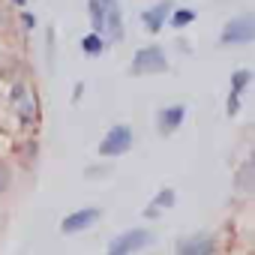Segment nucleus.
I'll return each mask as SVG.
<instances>
[{"instance_id": "11", "label": "nucleus", "mask_w": 255, "mask_h": 255, "mask_svg": "<svg viewBox=\"0 0 255 255\" xmlns=\"http://www.w3.org/2000/svg\"><path fill=\"white\" fill-rule=\"evenodd\" d=\"M12 102H15V108H18L21 123H33V117H36V105H33V99L27 96L24 84H18V87L12 90Z\"/></svg>"}, {"instance_id": "1", "label": "nucleus", "mask_w": 255, "mask_h": 255, "mask_svg": "<svg viewBox=\"0 0 255 255\" xmlns=\"http://www.w3.org/2000/svg\"><path fill=\"white\" fill-rule=\"evenodd\" d=\"M150 243V231L144 228H129V231H120L111 243L105 255H135L138 249H144Z\"/></svg>"}, {"instance_id": "5", "label": "nucleus", "mask_w": 255, "mask_h": 255, "mask_svg": "<svg viewBox=\"0 0 255 255\" xmlns=\"http://www.w3.org/2000/svg\"><path fill=\"white\" fill-rule=\"evenodd\" d=\"M96 219H99V210H96V207H81V210L69 213V216L60 222V231H63V234H78V231H87Z\"/></svg>"}, {"instance_id": "2", "label": "nucleus", "mask_w": 255, "mask_h": 255, "mask_svg": "<svg viewBox=\"0 0 255 255\" xmlns=\"http://www.w3.org/2000/svg\"><path fill=\"white\" fill-rule=\"evenodd\" d=\"M165 69H168L165 51H162V48H156V45L141 48V51L132 57V66H129V72H132V75H153V72H165Z\"/></svg>"}, {"instance_id": "18", "label": "nucleus", "mask_w": 255, "mask_h": 255, "mask_svg": "<svg viewBox=\"0 0 255 255\" xmlns=\"http://www.w3.org/2000/svg\"><path fill=\"white\" fill-rule=\"evenodd\" d=\"M15 6H24V0H15Z\"/></svg>"}, {"instance_id": "16", "label": "nucleus", "mask_w": 255, "mask_h": 255, "mask_svg": "<svg viewBox=\"0 0 255 255\" xmlns=\"http://www.w3.org/2000/svg\"><path fill=\"white\" fill-rule=\"evenodd\" d=\"M237 183H240V189H249L252 186V162H243V168L237 174Z\"/></svg>"}, {"instance_id": "15", "label": "nucleus", "mask_w": 255, "mask_h": 255, "mask_svg": "<svg viewBox=\"0 0 255 255\" xmlns=\"http://www.w3.org/2000/svg\"><path fill=\"white\" fill-rule=\"evenodd\" d=\"M90 18H93V27L99 30V27H102V18H105V6H102V0H90Z\"/></svg>"}, {"instance_id": "10", "label": "nucleus", "mask_w": 255, "mask_h": 255, "mask_svg": "<svg viewBox=\"0 0 255 255\" xmlns=\"http://www.w3.org/2000/svg\"><path fill=\"white\" fill-rule=\"evenodd\" d=\"M249 81H252V75H249L246 69L234 72V78H231V93H228V114H237V111H240V96H243V90H246Z\"/></svg>"}, {"instance_id": "7", "label": "nucleus", "mask_w": 255, "mask_h": 255, "mask_svg": "<svg viewBox=\"0 0 255 255\" xmlns=\"http://www.w3.org/2000/svg\"><path fill=\"white\" fill-rule=\"evenodd\" d=\"M213 237H186L177 243V255H213Z\"/></svg>"}, {"instance_id": "9", "label": "nucleus", "mask_w": 255, "mask_h": 255, "mask_svg": "<svg viewBox=\"0 0 255 255\" xmlns=\"http://www.w3.org/2000/svg\"><path fill=\"white\" fill-rule=\"evenodd\" d=\"M183 117H186V108H183V105H168V108H162V111H159V132H162V135H171L177 126L183 123Z\"/></svg>"}, {"instance_id": "4", "label": "nucleus", "mask_w": 255, "mask_h": 255, "mask_svg": "<svg viewBox=\"0 0 255 255\" xmlns=\"http://www.w3.org/2000/svg\"><path fill=\"white\" fill-rule=\"evenodd\" d=\"M252 39H255V18H252V15H237V18H231V21L222 27V42H225V45H231V42L246 45V42H252Z\"/></svg>"}, {"instance_id": "13", "label": "nucleus", "mask_w": 255, "mask_h": 255, "mask_svg": "<svg viewBox=\"0 0 255 255\" xmlns=\"http://www.w3.org/2000/svg\"><path fill=\"white\" fill-rule=\"evenodd\" d=\"M81 48H84V54L96 57V54H102V39H99L96 33H90V36H84V39H81Z\"/></svg>"}, {"instance_id": "6", "label": "nucleus", "mask_w": 255, "mask_h": 255, "mask_svg": "<svg viewBox=\"0 0 255 255\" xmlns=\"http://www.w3.org/2000/svg\"><path fill=\"white\" fill-rule=\"evenodd\" d=\"M102 6H105V18H102V27H108V36L111 42H120L123 39V21H120V9L114 0H102Z\"/></svg>"}, {"instance_id": "8", "label": "nucleus", "mask_w": 255, "mask_h": 255, "mask_svg": "<svg viewBox=\"0 0 255 255\" xmlns=\"http://www.w3.org/2000/svg\"><path fill=\"white\" fill-rule=\"evenodd\" d=\"M168 12H171V3H168V0H162V3L150 6V9L141 15V21H144V27H147L150 33H159V30H162V24L168 21Z\"/></svg>"}, {"instance_id": "17", "label": "nucleus", "mask_w": 255, "mask_h": 255, "mask_svg": "<svg viewBox=\"0 0 255 255\" xmlns=\"http://www.w3.org/2000/svg\"><path fill=\"white\" fill-rule=\"evenodd\" d=\"M9 183H12V174H9L6 162L0 159V192H6V189H9Z\"/></svg>"}, {"instance_id": "12", "label": "nucleus", "mask_w": 255, "mask_h": 255, "mask_svg": "<svg viewBox=\"0 0 255 255\" xmlns=\"http://www.w3.org/2000/svg\"><path fill=\"white\" fill-rule=\"evenodd\" d=\"M171 204H174V189H162V192L150 201V207H147L144 213H147V216H156L159 210H165V207H171Z\"/></svg>"}, {"instance_id": "3", "label": "nucleus", "mask_w": 255, "mask_h": 255, "mask_svg": "<svg viewBox=\"0 0 255 255\" xmlns=\"http://www.w3.org/2000/svg\"><path fill=\"white\" fill-rule=\"evenodd\" d=\"M132 147V129H129V126H111V129H108V135L99 141V156H120V153H126V150H129Z\"/></svg>"}, {"instance_id": "14", "label": "nucleus", "mask_w": 255, "mask_h": 255, "mask_svg": "<svg viewBox=\"0 0 255 255\" xmlns=\"http://www.w3.org/2000/svg\"><path fill=\"white\" fill-rule=\"evenodd\" d=\"M195 21V9H177L174 15H171V24L174 27H186V24H192Z\"/></svg>"}]
</instances>
